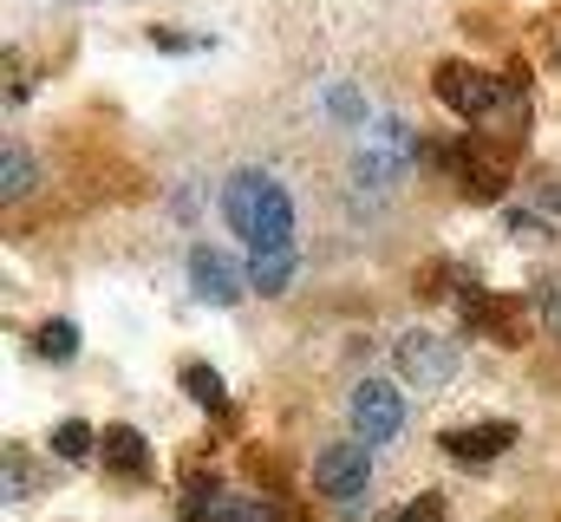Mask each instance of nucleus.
Segmentation results:
<instances>
[{"label": "nucleus", "mask_w": 561, "mask_h": 522, "mask_svg": "<svg viewBox=\"0 0 561 522\" xmlns=\"http://www.w3.org/2000/svg\"><path fill=\"white\" fill-rule=\"evenodd\" d=\"M33 353H39V360H72V353H79V327H72V320H46V327L33 333Z\"/></svg>", "instance_id": "ddd939ff"}, {"label": "nucleus", "mask_w": 561, "mask_h": 522, "mask_svg": "<svg viewBox=\"0 0 561 522\" xmlns=\"http://www.w3.org/2000/svg\"><path fill=\"white\" fill-rule=\"evenodd\" d=\"M373 484V464H366V444H327L320 457H313V490L320 497H359Z\"/></svg>", "instance_id": "423d86ee"}, {"label": "nucleus", "mask_w": 561, "mask_h": 522, "mask_svg": "<svg viewBox=\"0 0 561 522\" xmlns=\"http://www.w3.org/2000/svg\"><path fill=\"white\" fill-rule=\"evenodd\" d=\"M437 163L463 183V196H477V203H496L503 190H510V163H503V150L496 144H450V150H437Z\"/></svg>", "instance_id": "f03ea898"}, {"label": "nucleus", "mask_w": 561, "mask_h": 522, "mask_svg": "<svg viewBox=\"0 0 561 522\" xmlns=\"http://www.w3.org/2000/svg\"><path fill=\"white\" fill-rule=\"evenodd\" d=\"M222 216H229V229H236L249 249H280L287 229H294V203H287V190H280L275 177H262V170H236V177H229V190H222Z\"/></svg>", "instance_id": "f257e3e1"}, {"label": "nucleus", "mask_w": 561, "mask_h": 522, "mask_svg": "<svg viewBox=\"0 0 561 522\" xmlns=\"http://www.w3.org/2000/svg\"><path fill=\"white\" fill-rule=\"evenodd\" d=\"M183 522H268V517H262L255 503H242V497H229V490H222L209 510H196V517H183Z\"/></svg>", "instance_id": "2eb2a0df"}, {"label": "nucleus", "mask_w": 561, "mask_h": 522, "mask_svg": "<svg viewBox=\"0 0 561 522\" xmlns=\"http://www.w3.org/2000/svg\"><path fill=\"white\" fill-rule=\"evenodd\" d=\"M392 522H444V497H419L405 517H392Z\"/></svg>", "instance_id": "f3484780"}, {"label": "nucleus", "mask_w": 561, "mask_h": 522, "mask_svg": "<svg viewBox=\"0 0 561 522\" xmlns=\"http://www.w3.org/2000/svg\"><path fill=\"white\" fill-rule=\"evenodd\" d=\"M0 190H7V203H20V196L33 190V157H26L20 144L0 150Z\"/></svg>", "instance_id": "f8f14e48"}, {"label": "nucleus", "mask_w": 561, "mask_h": 522, "mask_svg": "<svg viewBox=\"0 0 561 522\" xmlns=\"http://www.w3.org/2000/svg\"><path fill=\"white\" fill-rule=\"evenodd\" d=\"M392 366H399L412 386H450V373H457V347H450L444 333H399Z\"/></svg>", "instance_id": "20e7f679"}, {"label": "nucleus", "mask_w": 561, "mask_h": 522, "mask_svg": "<svg viewBox=\"0 0 561 522\" xmlns=\"http://www.w3.org/2000/svg\"><path fill=\"white\" fill-rule=\"evenodd\" d=\"M516 444V424H470V431H444V457H457V464H490V457H503Z\"/></svg>", "instance_id": "6e6552de"}, {"label": "nucleus", "mask_w": 561, "mask_h": 522, "mask_svg": "<svg viewBox=\"0 0 561 522\" xmlns=\"http://www.w3.org/2000/svg\"><path fill=\"white\" fill-rule=\"evenodd\" d=\"M183 392H190L203 411H229V392H222V379H216V366H203V360L183 366Z\"/></svg>", "instance_id": "9b49d317"}, {"label": "nucleus", "mask_w": 561, "mask_h": 522, "mask_svg": "<svg viewBox=\"0 0 561 522\" xmlns=\"http://www.w3.org/2000/svg\"><path fill=\"white\" fill-rule=\"evenodd\" d=\"M92 444H99V438H92V424H79V418H66V424L53 431V451H59L66 464H79V457H92Z\"/></svg>", "instance_id": "4468645a"}, {"label": "nucleus", "mask_w": 561, "mask_h": 522, "mask_svg": "<svg viewBox=\"0 0 561 522\" xmlns=\"http://www.w3.org/2000/svg\"><path fill=\"white\" fill-rule=\"evenodd\" d=\"M99 451H105V464H112L118 477H144V464H150V444H144L131 424H112Z\"/></svg>", "instance_id": "9d476101"}, {"label": "nucleus", "mask_w": 561, "mask_h": 522, "mask_svg": "<svg viewBox=\"0 0 561 522\" xmlns=\"http://www.w3.org/2000/svg\"><path fill=\"white\" fill-rule=\"evenodd\" d=\"M333 118H346V125H359V118H366V105H359V92H353V86H340V92H333Z\"/></svg>", "instance_id": "dca6fc26"}, {"label": "nucleus", "mask_w": 561, "mask_h": 522, "mask_svg": "<svg viewBox=\"0 0 561 522\" xmlns=\"http://www.w3.org/2000/svg\"><path fill=\"white\" fill-rule=\"evenodd\" d=\"M405 431V392L392 379H366L353 392V438L359 444H392Z\"/></svg>", "instance_id": "7ed1b4c3"}, {"label": "nucleus", "mask_w": 561, "mask_h": 522, "mask_svg": "<svg viewBox=\"0 0 561 522\" xmlns=\"http://www.w3.org/2000/svg\"><path fill=\"white\" fill-rule=\"evenodd\" d=\"M431 92H437L457 118H470V125H477V118H490V112H496V99H503V92H496V79H483V72H470V66H457V59L431 72Z\"/></svg>", "instance_id": "39448f33"}, {"label": "nucleus", "mask_w": 561, "mask_h": 522, "mask_svg": "<svg viewBox=\"0 0 561 522\" xmlns=\"http://www.w3.org/2000/svg\"><path fill=\"white\" fill-rule=\"evenodd\" d=\"M249 287L268 294V300L287 294V287H294V249H287V242H280V249H255V256H249Z\"/></svg>", "instance_id": "1a4fd4ad"}, {"label": "nucleus", "mask_w": 561, "mask_h": 522, "mask_svg": "<svg viewBox=\"0 0 561 522\" xmlns=\"http://www.w3.org/2000/svg\"><path fill=\"white\" fill-rule=\"evenodd\" d=\"M542 320H549V327L561 333V281L549 287V294H542Z\"/></svg>", "instance_id": "a211bd4d"}, {"label": "nucleus", "mask_w": 561, "mask_h": 522, "mask_svg": "<svg viewBox=\"0 0 561 522\" xmlns=\"http://www.w3.org/2000/svg\"><path fill=\"white\" fill-rule=\"evenodd\" d=\"M268 522H300V510H268Z\"/></svg>", "instance_id": "6ab92c4d"}, {"label": "nucleus", "mask_w": 561, "mask_h": 522, "mask_svg": "<svg viewBox=\"0 0 561 522\" xmlns=\"http://www.w3.org/2000/svg\"><path fill=\"white\" fill-rule=\"evenodd\" d=\"M190 287H196V300H209V307H236L242 274H236V261L222 256V249H190Z\"/></svg>", "instance_id": "0eeeda50"}]
</instances>
